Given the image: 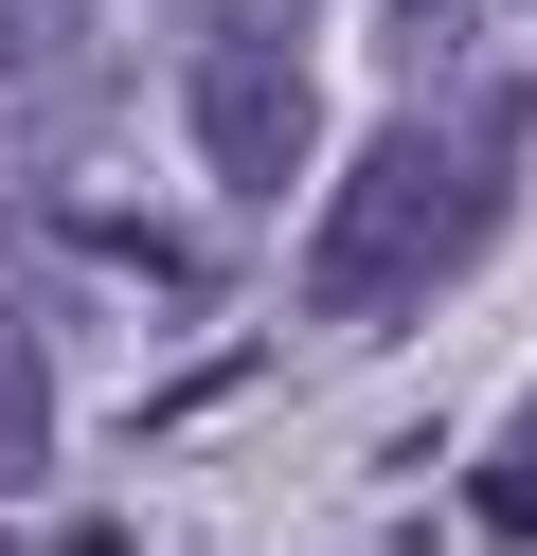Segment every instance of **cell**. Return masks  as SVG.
<instances>
[{
  "instance_id": "obj_1",
  "label": "cell",
  "mask_w": 537,
  "mask_h": 556,
  "mask_svg": "<svg viewBox=\"0 0 537 556\" xmlns=\"http://www.w3.org/2000/svg\"><path fill=\"white\" fill-rule=\"evenodd\" d=\"M501 144H520V109H484V126H412V109H394L376 144L341 162L322 233H305V305H322V324H394V305H430V288L501 233Z\"/></svg>"
},
{
  "instance_id": "obj_2",
  "label": "cell",
  "mask_w": 537,
  "mask_h": 556,
  "mask_svg": "<svg viewBox=\"0 0 537 556\" xmlns=\"http://www.w3.org/2000/svg\"><path fill=\"white\" fill-rule=\"evenodd\" d=\"M197 162H215L233 198H286V180L322 162V90H305L286 37H215V54H197Z\"/></svg>"
},
{
  "instance_id": "obj_3",
  "label": "cell",
  "mask_w": 537,
  "mask_h": 556,
  "mask_svg": "<svg viewBox=\"0 0 537 556\" xmlns=\"http://www.w3.org/2000/svg\"><path fill=\"white\" fill-rule=\"evenodd\" d=\"M36 467H54V359H36V324L0 305V503H18Z\"/></svg>"
},
{
  "instance_id": "obj_4",
  "label": "cell",
  "mask_w": 537,
  "mask_h": 556,
  "mask_svg": "<svg viewBox=\"0 0 537 556\" xmlns=\"http://www.w3.org/2000/svg\"><path fill=\"white\" fill-rule=\"evenodd\" d=\"M90 18H107V0H0V73H54Z\"/></svg>"
},
{
  "instance_id": "obj_5",
  "label": "cell",
  "mask_w": 537,
  "mask_h": 556,
  "mask_svg": "<svg viewBox=\"0 0 537 556\" xmlns=\"http://www.w3.org/2000/svg\"><path fill=\"white\" fill-rule=\"evenodd\" d=\"M376 54H394V73H448V54H465V0H394Z\"/></svg>"
},
{
  "instance_id": "obj_6",
  "label": "cell",
  "mask_w": 537,
  "mask_h": 556,
  "mask_svg": "<svg viewBox=\"0 0 537 556\" xmlns=\"http://www.w3.org/2000/svg\"><path fill=\"white\" fill-rule=\"evenodd\" d=\"M465 520H484V539H537V431H520V448H501V467H484V484H465Z\"/></svg>"
},
{
  "instance_id": "obj_7",
  "label": "cell",
  "mask_w": 537,
  "mask_h": 556,
  "mask_svg": "<svg viewBox=\"0 0 537 556\" xmlns=\"http://www.w3.org/2000/svg\"><path fill=\"white\" fill-rule=\"evenodd\" d=\"M215 37H286V18H305V0H197Z\"/></svg>"
}]
</instances>
